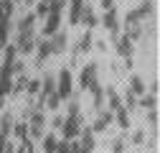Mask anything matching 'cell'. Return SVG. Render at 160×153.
I'll use <instances>...</instances> for the list:
<instances>
[{
  "label": "cell",
  "mask_w": 160,
  "mask_h": 153,
  "mask_svg": "<svg viewBox=\"0 0 160 153\" xmlns=\"http://www.w3.org/2000/svg\"><path fill=\"white\" fill-rule=\"evenodd\" d=\"M97 84H99V64L87 61V64L82 66V71H79V89L92 92Z\"/></svg>",
  "instance_id": "6da1fadb"
},
{
  "label": "cell",
  "mask_w": 160,
  "mask_h": 153,
  "mask_svg": "<svg viewBox=\"0 0 160 153\" xmlns=\"http://www.w3.org/2000/svg\"><path fill=\"white\" fill-rule=\"evenodd\" d=\"M26 123H28V138L31 140H41L46 135V115H43V110H33Z\"/></svg>",
  "instance_id": "7a4b0ae2"
},
{
  "label": "cell",
  "mask_w": 160,
  "mask_h": 153,
  "mask_svg": "<svg viewBox=\"0 0 160 153\" xmlns=\"http://www.w3.org/2000/svg\"><path fill=\"white\" fill-rule=\"evenodd\" d=\"M56 94H58L64 102L74 94V76H71V69H69V66L58 69V74H56Z\"/></svg>",
  "instance_id": "3957f363"
},
{
  "label": "cell",
  "mask_w": 160,
  "mask_h": 153,
  "mask_svg": "<svg viewBox=\"0 0 160 153\" xmlns=\"http://www.w3.org/2000/svg\"><path fill=\"white\" fill-rule=\"evenodd\" d=\"M97 148V140H94V130L87 125H82V130H79V140H74V153H94Z\"/></svg>",
  "instance_id": "277c9868"
},
{
  "label": "cell",
  "mask_w": 160,
  "mask_h": 153,
  "mask_svg": "<svg viewBox=\"0 0 160 153\" xmlns=\"http://www.w3.org/2000/svg\"><path fill=\"white\" fill-rule=\"evenodd\" d=\"M82 125H84V118H82V115H66L58 130H61V135H64L66 140H76V138H79V130H82Z\"/></svg>",
  "instance_id": "5b68a950"
},
{
  "label": "cell",
  "mask_w": 160,
  "mask_h": 153,
  "mask_svg": "<svg viewBox=\"0 0 160 153\" xmlns=\"http://www.w3.org/2000/svg\"><path fill=\"white\" fill-rule=\"evenodd\" d=\"M102 26L107 28L109 38H112V44L119 38V13H117V5L114 8H107L104 15H102Z\"/></svg>",
  "instance_id": "8992f818"
},
{
  "label": "cell",
  "mask_w": 160,
  "mask_h": 153,
  "mask_svg": "<svg viewBox=\"0 0 160 153\" xmlns=\"http://www.w3.org/2000/svg\"><path fill=\"white\" fill-rule=\"evenodd\" d=\"M43 21H46V23H43V28H41V36H43V38H48V36H53L58 28H61L64 13H61V10H48Z\"/></svg>",
  "instance_id": "52a82bcc"
},
{
  "label": "cell",
  "mask_w": 160,
  "mask_h": 153,
  "mask_svg": "<svg viewBox=\"0 0 160 153\" xmlns=\"http://www.w3.org/2000/svg\"><path fill=\"white\" fill-rule=\"evenodd\" d=\"M36 33H18V38H15V51H18V56H28V54H33V49H36Z\"/></svg>",
  "instance_id": "ba28073f"
},
{
  "label": "cell",
  "mask_w": 160,
  "mask_h": 153,
  "mask_svg": "<svg viewBox=\"0 0 160 153\" xmlns=\"http://www.w3.org/2000/svg\"><path fill=\"white\" fill-rule=\"evenodd\" d=\"M33 51H36V66H43L48 56H53V54H51V41L43 38V36L36 38V49H33Z\"/></svg>",
  "instance_id": "9c48e42d"
},
{
  "label": "cell",
  "mask_w": 160,
  "mask_h": 153,
  "mask_svg": "<svg viewBox=\"0 0 160 153\" xmlns=\"http://www.w3.org/2000/svg\"><path fill=\"white\" fill-rule=\"evenodd\" d=\"M48 41H51V54H66V49H69V36H66V31L58 28L53 36H48Z\"/></svg>",
  "instance_id": "30bf717a"
},
{
  "label": "cell",
  "mask_w": 160,
  "mask_h": 153,
  "mask_svg": "<svg viewBox=\"0 0 160 153\" xmlns=\"http://www.w3.org/2000/svg\"><path fill=\"white\" fill-rule=\"evenodd\" d=\"M112 46H114L117 56H122V59H127V56H132V54H135V41H132V38H127L125 33H119V38H117Z\"/></svg>",
  "instance_id": "8fae6325"
},
{
  "label": "cell",
  "mask_w": 160,
  "mask_h": 153,
  "mask_svg": "<svg viewBox=\"0 0 160 153\" xmlns=\"http://www.w3.org/2000/svg\"><path fill=\"white\" fill-rule=\"evenodd\" d=\"M112 123H114V112H112V110H102V112H97V120H94L89 128H92L94 133H104Z\"/></svg>",
  "instance_id": "7c38bea8"
},
{
  "label": "cell",
  "mask_w": 160,
  "mask_h": 153,
  "mask_svg": "<svg viewBox=\"0 0 160 153\" xmlns=\"http://www.w3.org/2000/svg\"><path fill=\"white\" fill-rule=\"evenodd\" d=\"M104 105H107V110H119V107H125L122 105V94H119L114 87H104Z\"/></svg>",
  "instance_id": "4fadbf2b"
},
{
  "label": "cell",
  "mask_w": 160,
  "mask_h": 153,
  "mask_svg": "<svg viewBox=\"0 0 160 153\" xmlns=\"http://www.w3.org/2000/svg\"><path fill=\"white\" fill-rule=\"evenodd\" d=\"M36 23H38V18L33 15V10L26 13L21 21H18V33H36Z\"/></svg>",
  "instance_id": "5bb4252c"
},
{
  "label": "cell",
  "mask_w": 160,
  "mask_h": 153,
  "mask_svg": "<svg viewBox=\"0 0 160 153\" xmlns=\"http://www.w3.org/2000/svg\"><path fill=\"white\" fill-rule=\"evenodd\" d=\"M79 23H84L89 31H92L94 26H99V18H97V13H94V8H92V5H84V8H82V15H79Z\"/></svg>",
  "instance_id": "9a60e30c"
},
{
  "label": "cell",
  "mask_w": 160,
  "mask_h": 153,
  "mask_svg": "<svg viewBox=\"0 0 160 153\" xmlns=\"http://www.w3.org/2000/svg\"><path fill=\"white\" fill-rule=\"evenodd\" d=\"M92 46H94V38H92V31L87 28V33L79 38V44H76V49H74V59H76L79 54H89V51H92Z\"/></svg>",
  "instance_id": "2e32d148"
},
{
  "label": "cell",
  "mask_w": 160,
  "mask_h": 153,
  "mask_svg": "<svg viewBox=\"0 0 160 153\" xmlns=\"http://www.w3.org/2000/svg\"><path fill=\"white\" fill-rule=\"evenodd\" d=\"M69 3V26H79V15H82L84 0H66Z\"/></svg>",
  "instance_id": "e0dca14e"
},
{
  "label": "cell",
  "mask_w": 160,
  "mask_h": 153,
  "mask_svg": "<svg viewBox=\"0 0 160 153\" xmlns=\"http://www.w3.org/2000/svg\"><path fill=\"white\" fill-rule=\"evenodd\" d=\"M137 10V15H140V21H148V18H152L155 15V0H142V3H140V8H135Z\"/></svg>",
  "instance_id": "ac0fdd59"
},
{
  "label": "cell",
  "mask_w": 160,
  "mask_h": 153,
  "mask_svg": "<svg viewBox=\"0 0 160 153\" xmlns=\"http://www.w3.org/2000/svg\"><path fill=\"white\" fill-rule=\"evenodd\" d=\"M114 123L119 125V130H130V110L127 107H119V110H114Z\"/></svg>",
  "instance_id": "d6986e66"
},
{
  "label": "cell",
  "mask_w": 160,
  "mask_h": 153,
  "mask_svg": "<svg viewBox=\"0 0 160 153\" xmlns=\"http://www.w3.org/2000/svg\"><path fill=\"white\" fill-rule=\"evenodd\" d=\"M10 28H13V23H10V18H0V51L5 49V44H8V38H10Z\"/></svg>",
  "instance_id": "ffe728a7"
},
{
  "label": "cell",
  "mask_w": 160,
  "mask_h": 153,
  "mask_svg": "<svg viewBox=\"0 0 160 153\" xmlns=\"http://www.w3.org/2000/svg\"><path fill=\"white\" fill-rule=\"evenodd\" d=\"M89 94H92V100H94V110H97V112H102V110H104V87H102V84H97Z\"/></svg>",
  "instance_id": "44dd1931"
},
{
  "label": "cell",
  "mask_w": 160,
  "mask_h": 153,
  "mask_svg": "<svg viewBox=\"0 0 160 153\" xmlns=\"http://www.w3.org/2000/svg\"><path fill=\"white\" fill-rule=\"evenodd\" d=\"M137 107H142V110H152V107H158V94H150V92L140 94V97H137Z\"/></svg>",
  "instance_id": "7402d4cb"
},
{
  "label": "cell",
  "mask_w": 160,
  "mask_h": 153,
  "mask_svg": "<svg viewBox=\"0 0 160 153\" xmlns=\"http://www.w3.org/2000/svg\"><path fill=\"white\" fill-rule=\"evenodd\" d=\"M13 115L10 112H5V115H0V135L3 138H10V130H13Z\"/></svg>",
  "instance_id": "603a6c76"
},
{
  "label": "cell",
  "mask_w": 160,
  "mask_h": 153,
  "mask_svg": "<svg viewBox=\"0 0 160 153\" xmlns=\"http://www.w3.org/2000/svg\"><path fill=\"white\" fill-rule=\"evenodd\" d=\"M51 92H56V76L53 74H46L43 79H41V97H46V94H51Z\"/></svg>",
  "instance_id": "cb8c5ba5"
},
{
  "label": "cell",
  "mask_w": 160,
  "mask_h": 153,
  "mask_svg": "<svg viewBox=\"0 0 160 153\" xmlns=\"http://www.w3.org/2000/svg\"><path fill=\"white\" fill-rule=\"evenodd\" d=\"M127 89H130L132 94H137V97H140V94H145V79H142V76H137V74H132Z\"/></svg>",
  "instance_id": "d4e9b609"
},
{
  "label": "cell",
  "mask_w": 160,
  "mask_h": 153,
  "mask_svg": "<svg viewBox=\"0 0 160 153\" xmlns=\"http://www.w3.org/2000/svg\"><path fill=\"white\" fill-rule=\"evenodd\" d=\"M61 97H58V94L56 92H51V94H46V97H43V110H51V112H56L58 107H61Z\"/></svg>",
  "instance_id": "484cf974"
},
{
  "label": "cell",
  "mask_w": 160,
  "mask_h": 153,
  "mask_svg": "<svg viewBox=\"0 0 160 153\" xmlns=\"http://www.w3.org/2000/svg\"><path fill=\"white\" fill-rule=\"evenodd\" d=\"M26 84H28V76H26V74H18L15 79H13L10 94H23V92H26Z\"/></svg>",
  "instance_id": "4316f807"
},
{
  "label": "cell",
  "mask_w": 160,
  "mask_h": 153,
  "mask_svg": "<svg viewBox=\"0 0 160 153\" xmlns=\"http://www.w3.org/2000/svg\"><path fill=\"white\" fill-rule=\"evenodd\" d=\"M41 140H43V148H41L43 153H56V143H58V138L53 135V133H46Z\"/></svg>",
  "instance_id": "83f0119b"
},
{
  "label": "cell",
  "mask_w": 160,
  "mask_h": 153,
  "mask_svg": "<svg viewBox=\"0 0 160 153\" xmlns=\"http://www.w3.org/2000/svg\"><path fill=\"white\" fill-rule=\"evenodd\" d=\"M10 135H15L18 140H23V138L28 135V123H26V120H21V123H13V130H10Z\"/></svg>",
  "instance_id": "f1b7e54d"
},
{
  "label": "cell",
  "mask_w": 160,
  "mask_h": 153,
  "mask_svg": "<svg viewBox=\"0 0 160 153\" xmlns=\"http://www.w3.org/2000/svg\"><path fill=\"white\" fill-rule=\"evenodd\" d=\"M10 87H13V76H0V102L10 94Z\"/></svg>",
  "instance_id": "f546056e"
},
{
  "label": "cell",
  "mask_w": 160,
  "mask_h": 153,
  "mask_svg": "<svg viewBox=\"0 0 160 153\" xmlns=\"http://www.w3.org/2000/svg\"><path fill=\"white\" fill-rule=\"evenodd\" d=\"M125 36L137 41V38H142V23H135V26H125Z\"/></svg>",
  "instance_id": "4dcf8cb0"
},
{
  "label": "cell",
  "mask_w": 160,
  "mask_h": 153,
  "mask_svg": "<svg viewBox=\"0 0 160 153\" xmlns=\"http://www.w3.org/2000/svg\"><path fill=\"white\" fill-rule=\"evenodd\" d=\"M56 153H74V140L58 138V143H56Z\"/></svg>",
  "instance_id": "1f68e13d"
},
{
  "label": "cell",
  "mask_w": 160,
  "mask_h": 153,
  "mask_svg": "<svg viewBox=\"0 0 160 153\" xmlns=\"http://www.w3.org/2000/svg\"><path fill=\"white\" fill-rule=\"evenodd\" d=\"M38 92H41V79H28V84H26V94H28V97H36Z\"/></svg>",
  "instance_id": "d6a6232c"
},
{
  "label": "cell",
  "mask_w": 160,
  "mask_h": 153,
  "mask_svg": "<svg viewBox=\"0 0 160 153\" xmlns=\"http://www.w3.org/2000/svg\"><path fill=\"white\" fill-rule=\"evenodd\" d=\"M122 105H125L127 110H135V107H137V94H132V92L127 89V92H125V97H122Z\"/></svg>",
  "instance_id": "836d02e7"
},
{
  "label": "cell",
  "mask_w": 160,
  "mask_h": 153,
  "mask_svg": "<svg viewBox=\"0 0 160 153\" xmlns=\"http://www.w3.org/2000/svg\"><path fill=\"white\" fill-rule=\"evenodd\" d=\"M135 23H142V21H140L137 10L132 8V10H127V15H125V26H135Z\"/></svg>",
  "instance_id": "e575fe53"
},
{
  "label": "cell",
  "mask_w": 160,
  "mask_h": 153,
  "mask_svg": "<svg viewBox=\"0 0 160 153\" xmlns=\"http://www.w3.org/2000/svg\"><path fill=\"white\" fill-rule=\"evenodd\" d=\"M66 115H82V105H79V100H71V97H69V107H66Z\"/></svg>",
  "instance_id": "d590c367"
},
{
  "label": "cell",
  "mask_w": 160,
  "mask_h": 153,
  "mask_svg": "<svg viewBox=\"0 0 160 153\" xmlns=\"http://www.w3.org/2000/svg\"><path fill=\"white\" fill-rule=\"evenodd\" d=\"M46 13H48V5L43 3V0H38V3H36V10H33V15H36V18H46Z\"/></svg>",
  "instance_id": "8d00e7d4"
},
{
  "label": "cell",
  "mask_w": 160,
  "mask_h": 153,
  "mask_svg": "<svg viewBox=\"0 0 160 153\" xmlns=\"http://www.w3.org/2000/svg\"><path fill=\"white\" fill-rule=\"evenodd\" d=\"M112 153H125V135L114 138V143H112Z\"/></svg>",
  "instance_id": "74e56055"
},
{
  "label": "cell",
  "mask_w": 160,
  "mask_h": 153,
  "mask_svg": "<svg viewBox=\"0 0 160 153\" xmlns=\"http://www.w3.org/2000/svg\"><path fill=\"white\" fill-rule=\"evenodd\" d=\"M145 138H148V133H145V130H135V133H132V143H135V145H142Z\"/></svg>",
  "instance_id": "f35d334b"
},
{
  "label": "cell",
  "mask_w": 160,
  "mask_h": 153,
  "mask_svg": "<svg viewBox=\"0 0 160 153\" xmlns=\"http://www.w3.org/2000/svg\"><path fill=\"white\" fill-rule=\"evenodd\" d=\"M21 143H23V150H26V153H36V148H33V140H31L28 135H26Z\"/></svg>",
  "instance_id": "ab89813d"
},
{
  "label": "cell",
  "mask_w": 160,
  "mask_h": 153,
  "mask_svg": "<svg viewBox=\"0 0 160 153\" xmlns=\"http://www.w3.org/2000/svg\"><path fill=\"white\" fill-rule=\"evenodd\" d=\"M145 92H150V94H158V92H160V82H158V79H152V82H150V87H145Z\"/></svg>",
  "instance_id": "60d3db41"
},
{
  "label": "cell",
  "mask_w": 160,
  "mask_h": 153,
  "mask_svg": "<svg viewBox=\"0 0 160 153\" xmlns=\"http://www.w3.org/2000/svg\"><path fill=\"white\" fill-rule=\"evenodd\" d=\"M61 123H64V115H53V120H51V128H53V130H58V128H61Z\"/></svg>",
  "instance_id": "b9f144b4"
},
{
  "label": "cell",
  "mask_w": 160,
  "mask_h": 153,
  "mask_svg": "<svg viewBox=\"0 0 160 153\" xmlns=\"http://www.w3.org/2000/svg\"><path fill=\"white\" fill-rule=\"evenodd\" d=\"M92 49H99V51H107V41H94Z\"/></svg>",
  "instance_id": "7bdbcfd3"
},
{
  "label": "cell",
  "mask_w": 160,
  "mask_h": 153,
  "mask_svg": "<svg viewBox=\"0 0 160 153\" xmlns=\"http://www.w3.org/2000/svg\"><path fill=\"white\" fill-rule=\"evenodd\" d=\"M117 5V0H102V8L107 10V8H114Z\"/></svg>",
  "instance_id": "ee69618b"
},
{
  "label": "cell",
  "mask_w": 160,
  "mask_h": 153,
  "mask_svg": "<svg viewBox=\"0 0 160 153\" xmlns=\"http://www.w3.org/2000/svg\"><path fill=\"white\" fill-rule=\"evenodd\" d=\"M3 153H15V145H13L10 140H8V143H5V150H3Z\"/></svg>",
  "instance_id": "f6af8a7d"
},
{
  "label": "cell",
  "mask_w": 160,
  "mask_h": 153,
  "mask_svg": "<svg viewBox=\"0 0 160 153\" xmlns=\"http://www.w3.org/2000/svg\"><path fill=\"white\" fill-rule=\"evenodd\" d=\"M21 3H26V5H36L38 0H21Z\"/></svg>",
  "instance_id": "bcb514c9"
},
{
  "label": "cell",
  "mask_w": 160,
  "mask_h": 153,
  "mask_svg": "<svg viewBox=\"0 0 160 153\" xmlns=\"http://www.w3.org/2000/svg\"><path fill=\"white\" fill-rule=\"evenodd\" d=\"M15 153H26V150H23V143H21V145H15Z\"/></svg>",
  "instance_id": "7dc6e473"
},
{
  "label": "cell",
  "mask_w": 160,
  "mask_h": 153,
  "mask_svg": "<svg viewBox=\"0 0 160 153\" xmlns=\"http://www.w3.org/2000/svg\"><path fill=\"white\" fill-rule=\"evenodd\" d=\"M13 3H21V0H13Z\"/></svg>",
  "instance_id": "c3c4849f"
},
{
  "label": "cell",
  "mask_w": 160,
  "mask_h": 153,
  "mask_svg": "<svg viewBox=\"0 0 160 153\" xmlns=\"http://www.w3.org/2000/svg\"><path fill=\"white\" fill-rule=\"evenodd\" d=\"M0 107H3V102H0Z\"/></svg>",
  "instance_id": "681fc988"
},
{
  "label": "cell",
  "mask_w": 160,
  "mask_h": 153,
  "mask_svg": "<svg viewBox=\"0 0 160 153\" xmlns=\"http://www.w3.org/2000/svg\"><path fill=\"white\" fill-rule=\"evenodd\" d=\"M152 153H158V150H152Z\"/></svg>",
  "instance_id": "f907efd6"
}]
</instances>
